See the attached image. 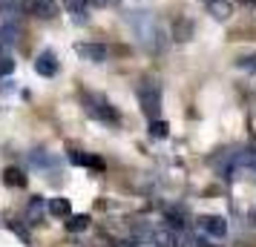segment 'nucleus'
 <instances>
[{"label": "nucleus", "mask_w": 256, "mask_h": 247, "mask_svg": "<svg viewBox=\"0 0 256 247\" xmlns=\"http://www.w3.org/2000/svg\"><path fill=\"white\" fill-rule=\"evenodd\" d=\"M132 29H136V35H138V40L144 43L147 49H158L162 46V29H158V23H156V17H152L150 12H138L136 17H132Z\"/></svg>", "instance_id": "obj_1"}, {"label": "nucleus", "mask_w": 256, "mask_h": 247, "mask_svg": "<svg viewBox=\"0 0 256 247\" xmlns=\"http://www.w3.org/2000/svg\"><path fill=\"white\" fill-rule=\"evenodd\" d=\"M167 132H170V124H167V121H158V118H156V121L150 124L152 138H167Z\"/></svg>", "instance_id": "obj_15"}, {"label": "nucleus", "mask_w": 256, "mask_h": 247, "mask_svg": "<svg viewBox=\"0 0 256 247\" xmlns=\"http://www.w3.org/2000/svg\"><path fill=\"white\" fill-rule=\"evenodd\" d=\"M49 216H55V219H70L72 216L70 199H49Z\"/></svg>", "instance_id": "obj_10"}, {"label": "nucleus", "mask_w": 256, "mask_h": 247, "mask_svg": "<svg viewBox=\"0 0 256 247\" xmlns=\"http://www.w3.org/2000/svg\"><path fill=\"white\" fill-rule=\"evenodd\" d=\"M26 12L35 14V17H46V20H52L55 14H58V6L52 3V0H26L24 3Z\"/></svg>", "instance_id": "obj_6"}, {"label": "nucleus", "mask_w": 256, "mask_h": 247, "mask_svg": "<svg viewBox=\"0 0 256 247\" xmlns=\"http://www.w3.org/2000/svg\"><path fill=\"white\" fill-rule=\"evenodd\" d=\"M239 3H244V6H254L256 0H239Z\"/></svg>", "instance_id": "obj_22"}, {"label": "nucleus", "mask_w": 256, "mask_h": 247, "mask_svg": "<svg viewBox=\"0 0 256 247\" xmlns=\"http://www.w3.org/2000/svg\"><path fill=\"white\" fill-rule=\"evenodd\" d=\"M44 213H49V201L44 204V199H32L26 207V222L29 224H40L44 222Z\"/></svg>", "instance_id": "obj_8"}, {"label": "nucleus", "mask_w": 256, "mask_h": 247, "mask_svg": "<svg viewBox=\"0 0 256 247\" xmlns=\"http://www.w3.org/2000/svg\"><path fill=\"white\" fill-rule=\"evenodd\" d=\"M86 3H90L92 9H101V6H106V0H86Z\"/></svg>", "instance_id": "obj_21"}, {"label": "nucleus", "mask_w": 256, "mask_h": 247, "mask_svg": "<svg viewBox=\"0 0 256 247\" xmlns=\"http://www.w3.org/2000/svg\"><path fill=\"white\" fill-rule=\"evenodd\" d=\"M35 72L38 75H44V78H55L58 75V58H55V52H40L35 60Z\"/></svg>", "instance_id": "obj_5"}, {"label": "nucleus", "mask_w": 256, "mask_h": 247, "mask_svg": "<svg viewBox=\"0 0 256 247\" xmlns=\"http://www.w3.org/2000/svg\"><path fill=\"white\" fill-rule=\"evenodd\" d=\"M213 17H216V20H228V17H230V6H224L222 0H216V3H213Z\"/></svg>", "instance_id": "obj_17"}, {"label": "nucleus", "mask_w": 256, "mask_h": 247, "mask_svg": "<svg viewBox=\"0 0 256 247\" xmlns=\"http://www.w3.org/2000/svg\"><path fill=\"white\" fill-rule=\"evenodd\" d=\"M190 35H193V20L187 17L176 20V40H190Z\"/></svg>", "instance_id": "obj_14"}, {"label": "nucleus", "mask_w": 256, "mask_h": 247, "mask_svg": "<svg viewBox=\"0 0 256 247\" xmlns=\"http://www.w3.org/2000/svg\"><path fill=\"white\" fill-rule=\"evenodd\" d=\"M75 52H78L84 60H92V63H104L106 55H110V52H106V46H101V43H78V46H75Z\"/></svg>", "instance_id": "obj_7"}, {"label": "nucleus", "mask_w": 256, "mask_h": 247, "mask_svg": "<svg viewBox=\"0 0 256 247\" xmlns=\"http://www.w3.org/2000/svg\"><path fill=\"white\" fill-rule=\"evenodd\" d=\"M18 37H20V29H18L14 23H3L0 26V46H14Z\"/></svg>", "instance_id": "obj_12"}, {"label": "nucleus", "mask_w": 256, "mask_h": 247, "mask_svg": "<svg viewBox=\"0 0 256 247\" xmlns=\"http://www.w3.org/2000/svg\"><path fill=\"white\" fill-rule=\"evenodd\" d=\"M84 109H86L92 118L104 121V124H118V112H116L110 104H106L104 95H95V92L84 95Z\"/></svg>", "instance_id": "obj_3"}, {"label": "nucleus", "mask_w": 256, "mask_h": 247, "mask_svg": "<svg viewBox=\"0 0 256 247\" xmlns=\"http://www.w3.org/2000/svg\"><path fill=\"white\" fill-rule=\"evenodd\" d=\"M75 23H86V12H84L81 6L75 9Z\"/></svg>", "instance_id": "obj_20"}, {"label": "nucleus", "mask_w": 256, "mask_h": 247, "mask_svg": "<svg viewBox=\"0 0 256 247\" xmlns=\"http://www.w3.org/2000/svg\"><path fill=\"white\" fill-rule=\"evenodd\" d=\"M9 230H12L14 236H20V242H24V245H32V236H29V230H26L24 224H18V222H9Z\"/></svg>", "instance_id": "obj_16"}, {"label": "nucleus", "mask_w": 256, "mask_h": 247, "mask_svg": "<svg viewBox=\"0 0 256 247\" xmlns=\"http://www.w3.org/2000/svg\"><path fill=\"white\" fill-rule=\"evenodd\" d=\"M12 69H14V60L12 58H0V78L12 75Z\"/></svg>", "instance_id": "obj_18"}, {"label": "nucleus", "mask_w": 256, "mask_h": 247, "mask_svg": "<svg viewBox=\"0 0 256 247\" xmlns=\"http://www.w3.org/2000/svg\"><path fill=\"white\" fill-rule=\"evenodd\" d=\"M90 227V216H70L66 219V230L70 233H84Z\"/></svg>", "instance_id": "obj_13"}, {"label": "nucleus", "mask_w": 256, "mask_h": 247, "mask_svg": "<svg viewBox=\"0 0 256 247\" xmlns=\"http://www.w3.org/2000/svg\"><path fill=\"white\" fill-rule=\"evenodd\" d=\"M208 3H216V0H208Z\"/></svg>", "instance_id": "obj_23"}, {"label": "nucleus", "mask_w": 256, "mask_h": 247, "mask_svg": "<svg viewBox=\"0 0 256 247\" xmlns=\"http://www.w3.org/2000/svg\"><path fill=\"white\" fill-rule=\"evenodd\" d=\"M3 184H6V187H26V176L18 167H6V170H3Z\"/></svg>", "instance_id": "obj_11"}, {"label": "nucleus", "mask_w": 256, "mask_h": 247, "mask_svg": "<svg viewBox=\"0 0 256 247\" xmlns=\"http://www.w3.org/2000/svg\"><path fill=\"white\" fill-rule=\"evenodd\" d=\"M239 66H242V69L256 72V55H254V58H242V60H239Z\"/></svg>", "instance_id": "obj_19"}, {"label": "nucleus", "mask_w": 256, "mask_h": 247, "mask_svg": "<svg viewBox=\"0 0 256 247\" xmlns=\"http://www.w3.org/2000/svg\"><path fill=\"white\" fill-rule=\"evenodd\" d=\"M138 101H141V109L147 118H158V109H162V86L152 81H144L138 86Z\"/></svg>", "instance_id": "obj_2"}, {"label": "nucleus", "mask_w": 256, "mask_h": 247, "mask_svg": "<svg viewBox=\"0 0 256 247\" xmlns=\"http://www.w3.org/2000/svg\"><path fill=\"white\" fill-rule=\"evenodd\" d=\"M198 230L210 239H224L228 236V222L222 216H202L198 219Z\"/></svg>", "instance_id": "obj_4"}, {"label": "nucleus", "mask_w": 256, "mask_h": 247, "mask_svg": "<svg viewBox=\"0 0 256 247\" xmlns=\"http://www.w3.org/2000/svg\"><path fill=\"white\" fill-rule=\"evenodd\" d=\"M156 247H176L178 242V233L170 230V227H158V230H152V239H150Z\"/></svg>", "instance_id": "obj_9"}]
</instances>
